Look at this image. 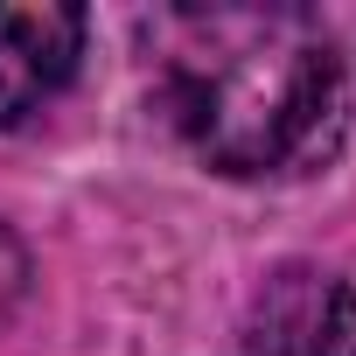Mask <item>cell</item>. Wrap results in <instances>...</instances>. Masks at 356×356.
Returning <instances> with one entry per match:
<instances>
[{"label":"cell","instance_id":"obj_2","mask_svg":"<svg viewBox=\"0 0 356 356\" xmlns=\"http://www.w3.org/2000/svg\"><path fill=\"white\" fill-rule=\"evenodd\" d=\"M84 56V8L70 0H8L0 8V126L42 112Z\"/></svg>","mask_w":356,"mask_h":356},{"label":"cell","instance_id":"obj_1","mask_svg":"<svg viewBox=\"0 0 356 356\" xmlns=\"http://www.w3.org/2000/svg\"><path fill=\"white\" fill-rule=\"evenodd\" d=\"M168 105L189 147L224 175L314 161L342 126V63L300 15H196Z\"/></svg>","mask_w":356,"mask_h":356},{"label":"cell","instance_id":"obj_3","mask_svg":"<svg viewBox=\"0 0 356 356\" xmlns=\"http://www.w3.org/2000/svg\"><path fill=\"white\" fill-rule=\"evenodd\" d=\"M259 356H356V293L328 273H286L259 300Z\"/></svg>","mask_w":356,"mask_h":356}]
</instances>
